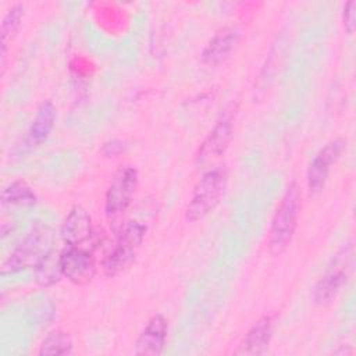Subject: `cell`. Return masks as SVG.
Returning <instances> with one entry per match:
<instances>
[{
  "instance_id": "obj_1",
  "label": "cell",
  "mask_w": 356,
  "mask_h": 356,
  "mask_svg": "<svg viewBox=\"0 0 356 356\" xmlns=\"http://www.w3.org/2000/svg\"><path fill=\"white\" fill-rule=\"evenodd\" d=\"M302 209V192L299 185L292 181L288 184L280 204L271 218L268 231V249L273 254H281L291 243Z\"/></svg>"
},
{
  "instance_id": "obj_2",
  "label": "cell",
  "mask_w": 356,
  "mask_h": 356,
  "mask_svg": "<svg viewBox=\"0 0 356 356\" xmlns=\"http://www.w3.org/2000/svg\"><path fill=\"white\" fill-rule=\"evenodd\" d=\"M146 235V227L131 220L120 225L115 239L102 260V270L107 277H115L135 260Z\"/></svg>"
},
{
  "instance_id": "obj_3",
  "label": "cell",
  "mask_w": 356,
  "mask_h": 356,
  "mask_svg": "<svg viewBox=\"0 0 356 356\" xmlns=\"http://www.w3.org/2000/svg\"><path fill=\"white\" fill-rule=\"evenodd\" d=\"M227 186V171L222 167L207 170L193 188L185 209V218L191 222L207 217L220 203Z\"/></svg>"
},
{
  "instance_id": "obj_4",
  "label": "cell",
  "mask_w": 356,
  "mask_h": 356,
  "mask_svg": "<svg viewBox=\"0 0 356 356\" xmlns=\"http://www.w3.org/2000/svg\"><path fill=\"white\" fill-rule=\"evenodd\" d=\"M51 232L47 227H35L1 263V275L35 268L51 249Z\"/></svg>"
},
{
  "instance_id": "obj_5",
  "label": "cell",
  "mask_w": 356,
  "mask_h": 356,
  "mask_svg": "<svg viewBox=\"0 0 356 356\" xmlns=\"http://www.w3.org/2000/svg\"><path fill=\"white\" fill-rule=\"evenodd\" d=\"M355 263L352 242L343 245L328 263L324 274L313 288V302L324 306L331 303L346 284Z\"/></svg>"
},
{
  "instance_id": "obj_6",
  "label": "cell",
  "mask_w": 356,
  "mask_h": 356,
  "mask_svg": "<svg viewBox=\"0 0 356 356\" xmlns=\"http://www.w3.org/2000/svg\"><path fill=\"white\" fill-rule=\"evenodd\" d=\"M138 182V170L132 165H122L113 174L104 197V213L110 222L118 221L125 214L135 196Z\"/></svg>"
},
{
  "instance_id": "obj_7",
  "label": "cell",
  "mask_w": 356,
  "mask_h": 356,
  "mask_svg": "<svg viewBox=\"0 0 356 356\" xmlns=\"http://www.w3.org/2000/svg\"><path fill=\"white\" fill-rule=\"evenodd\" d=\"M60 267L63 277L75 285L90 282L96 274L95 257L85 246L65 245L60 250Z\"/></svg>"
},
{
  "instance_id": "obj_8",
  "label": "cell",
  "mask_w": 356,
  "mask_h": 356,
  "mask_svg": "<svg viewBox=\"0 0 356 356\" xmlns=\"http://www.w3.org/2000/svg\"><path fill=\"white\" fill-rule=\"evenodd\" d=\"M345 147V142L341 138L332 139L325 143L310 160L307 171H306V181L307 188L312 195L320 192L330 175L332 165L338 161Z\"/></svg>"
},
{
  "instance_id": "obj_9",
  "label": "cell",
  "mask_w": 356,
  "mask_h": 356,
  "mask_svg": "<svg viewBox=\"0 0 356 356\" xmlns=\"http://www.w3.org/2000/svg\"><path fill=\"white\" fill-rule=\"evenodd\" d=\"M168 321L163 314L152 316L135 342V353L143 356H157L163 352L167 341Z\"/></svg>"
},
{
  "instance_id": "obj_10",
  "label": "cell",
  "mask_w": 356,
  "mask_h": 356,
  "mask_svg": "<svg viewBox=\"0 0 356 356\" xmlns=\"http://www.w3.org/2000/svg\"><path fill=\"white\" fill-rule=\"evenodd\" d=\"M93 236L92 218L88 210L79 204L71 207L61 227V238L65 245L83 246Z\"/></svg>"
},
{
  "instance_id": "obj_11",
  "label": "cell",
  "mask_w": 356,
  "mask_h": 356,
  "mask_svg": "<svg viewBox=\"0 0 356 356\" xmlns=\"http://www.w3.org/2000/svg\"><path fill=\"white\" fill-rule=\"evenodd\" d=\"M232 139V120L229 115L221 117L211 131L207 134L204 140L200 143L196 153V160L203 163L210 159L221 156Z\"/></svg>"
},
{
  "instance_id": "obj_12",
  "label": "cell",
  "mask_w": 356,
  "mask_h": 356,
  "mask_svg": "<svg viewBox=\"0 0 356 356\" xmlns=\"http://www.w3.org/2000/svg\"><path fill=\"white\" fill-rule=\"evenodd\" d=\"M239 39L241 31L236 26L229 25L218 29L202 51L203 63L210 65L220 64L231 54Z\"/></svg>"
},
{
  "instance_id": "obj_13",
  "label": "cell",
  "mask_w": 356,
  "mask_h": 356,
  "mask_svg": "<svg viewBox=\"0 0 356 356\" xmlns=\"http://www.w3.org/2000/svg\"><path fill=\"white\" fill-rule=\"evenodd\" d=\"M273 335V316L260 317L245 334L236 353L238 355H261L266 352Z\"/></svg>"
},
{
  "instance_id": "obj_14",
  "label": "cell",
  "mask_w": 356,
  "mask_h": 356,
  "mask_svg": "<svg viewBox=\"0 0 356 356\" xmlns=\"http://www.w3.org/2000/svg\"><path fill=\"white\" fill-rule=\"evenodd\" d=\"M56 118H57L56 106L50 100L43 102L38 107L35 118L32 120V124L28 129L25 145L31 149L42 145L50 135V132L54 127Z\"/></svg>"
},
{
  "instance_id": "obj_15",
  "label": "cell",
  "mask_w": 356,
  "mask_h": 356,
  "mask_svg": "<svg viewBox=\"0 0 356 356\" xmlns=\"http://www.w3.org/2000/svg\"><path fill=\"white\" fill-rule=\"evenodd\" d=\"M38 202L36 193L25 181H13L7 184L1 191V209L11 210V209H26L35 206Z\"/></svg>"
},
{
  "instance_id": "obj_16",
  "label": "cell",
  "mask_w": 356,
  "mask_h": 356,
  "mask_svg": "<svg viewBox=\"0 0 356 356\" xmlns=\"http://www.w3.org/2000/svg\"><path fill=\"white\" fill-rule=\"evenodd\" d=\"M33 270L35 280L40 286H51L57 284L63 277L60 267V250L51 248Z\"/></svg>"
},
{
  "instance_id": "obj_17",
  "label": "cell",
  "mask_w": 356,
  "mask_h": 356,
  "mask_svg": "<svg viewBox=\"0 0 356 356\" xmlns=\"http://www.w3.org/2000/svg\"><path fill=\"white\" fill-rule=\"evenodd\" d=\"M25 14V8L22 4L17 3L11 6L7 13L4 14L0 25V35H1V65H4L6 61V53H7V44L13 38L17 35L22 18Z\"/></svg>"
},
{
  "instance_id": "obj_18",
  "label": "cell",
  "mask_w": 356,
  "mask_h": 356,
  "mask_svg": "<svg viewBox=\"0 0 356 356\" xmlns=\"http://www.w3.org/2000/svg\"><path fill=\"white\" fill-rule=\"evenodd\" d=\"M72 350H74V342L71 337L64 331H53L42 341L38 353L40 356L71 355Z\"/></svg>"
},
{
  "instance_id": "obj_19",
  "label": "cell",
  "mask_w": 356,
  "mask_h": 356,
  "mask_svg": "<svg viewBox=\"0 0 356 356\" xmlns=\"http://www.w3.org/2000/svg\"><path fill=\"white\" fill-rule=\"evenodd\" d=\"M342 21L346 32L352 35L355 32V25H356V1L350 0L343 6V13H342Z\"/></svg>"
},
{
  "instance_id": "obj_20",
  "label": "cell",
  "mask_w": 356,
  "mask_h": 356,
  "mask_svg": "<svg viewBox=\"0 0 356 356\" xmlns=\"http://www.w3.org/2000/svg\"><path fill=\"white\" fill-rule=\"evenodd\" d=\"M124 147L125 145L121 142V140H117V139H113V140H108L104 143L103 146V153L106 156H117L120 154L121 152H124Z\"/></svg>"
}]
</instances>
